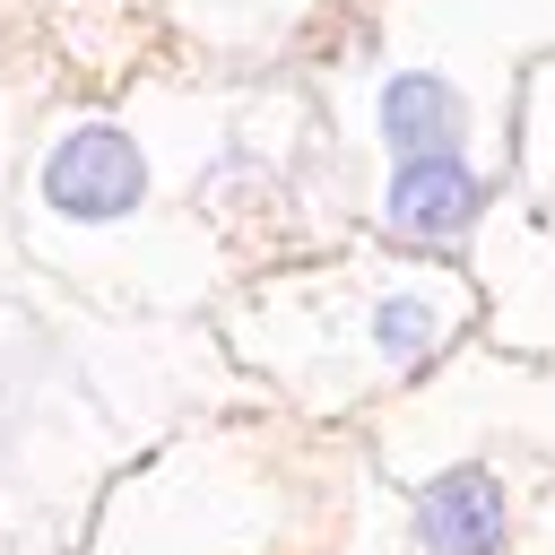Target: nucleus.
<instances>
[{
  "label": "nucleus",
  "instance_id": "1",
  "mask_svg": "<svg viewBox=\"0 0 555 555\" xmlns=\"http://www.w3.org/2000/svg\"><path fill=\"white\" fill-rule=\"evenodd\" d=\"M139 191H147V165H139V147H130L113 121H78V130L52 139V156H43V199H52L61 217H78V225L130 217Z\"/></svg>",
  "mask_w": 555,
  "mask_h": 555
},
{
  "label": "nucleus",
  "instance_id": "2",
  "mask_svg": "<svg viewBox=\"0 0 555 555\" xmlns=\"http://www.w3.org/2000/svg\"><path fill=\"white\" fill-rule=\"evenodd\" d=\"M390 225L399 234H416V243H451L477 208H486V182L460 165V156H416V165H399L390 173Z\"/></svg>",
  "mask_w": 555,
  "mask_h": 555
},
{
  "label": "nucleus",
  "instance_id": "3",
  "mask_svg": "<svg viewBox=\"0 0 555 555\" xmlns=\"http://www.w3.org/2000/svg\"><path fill=\"white\" fill-rule=\"evenodd\" d=\"M416 538L434 555H494L503 546V486L486 468H451L416 494Z\"/></svg>",
  "mask_w": 555,
  "mask_h": 555
},
{
  "label": "nucleus",
  "instance_id": "4",
  "mask_svg": "<svg viewBox=\"0 0 555 555\" xmlns=\"http://www.w3.org/2000/svg\"><path fill=\"white\" fill-rule=\"evenodd\" d=\"M451 130H460V95L434 78V69H399L382 87V139H399V156H451Z\"/></svg>",
  "mask_w": 555,
  "mask_h": 555
},
{
  "label": "nucleus",
  "instance_id": "5",
  "mask_svg": "<svg viewBox=\"0 0 555 555\" xmlns=\"http://www.w3.org/2000/svg\"><path fill=\"white\" fill-rule=\"evenodd\" d=\"M442 321H451V304H434V295H390L373 330H382V347L408 364V356H425V347L442 338Z\"/></svg>",
  "mask_w": 555,
  "mask_h": 555
}]
</instances>
